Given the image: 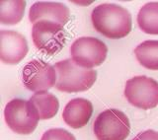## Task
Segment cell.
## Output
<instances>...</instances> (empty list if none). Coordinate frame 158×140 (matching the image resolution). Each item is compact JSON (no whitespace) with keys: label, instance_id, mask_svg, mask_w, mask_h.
<instances>
[{"label":"cell","instance_id":"obj_3","mask_svg":"<svg viewBox=\"0 0 158 140\" xmlns=\"http://www.w3.org/2000/svg\"><path fill=\"white\" fill-rule=\"evenodd\" d=\"M4 118L12 131L24 135L33 133L40 121L36 108L30 101L23 99H13L7 103Z\"/></svg>","mask_w":158,"mask_h":140},{"label":"cell","instance_id":"obj_12","mask_svg":"<svg viewBox=\"0 0 158 140\" xmlns=\"http://www.w3.org/2000/svg\"><path fill=\"white\" fill-rule=\"evenodd\" d=\"M39 113L40 119L52 118L59 109V102L53 94L48 91L35 93L29 99Z\"/></svg>","mask_w":158,"mask_h":140},{"label":"cell","instance_id":"obj_16","mask_svg":"<svg viewBox=\"0 0 158 140\" xmlns=\"http://www.w3.org/2000/svg\"><path fill=\"white\" fill-rule=\"evenodd\" d=\"M41 140H76L73 134L63 128H52L43 134Z\"/></svg>","mask_w":158,"mask_h":140},{"label":"cell","instance_id":"obj_15","mask_svg":"<svg viewBox=\"0 0 158 140\" xmlns=\"http://www.w3.org/2000/svg\"><path fill=\"white\" fill-rule=\"evenodd\" d=\"M26 1H0V23L2 25H16L24 17Z\"/></svg>","mask_w":158,"mask_h":140},{"label":"cell","instance_id":"obj_17","mask_svg":"<svg viewBox=\"0 0 158 140\" xmlns=\"http://www.w3.org/2000/svg\"><path fill=\"white\" fill-rule=\"evenodd\" d=\"M132 140H158V131L148 129L138 133Z\"/></svg>","mask_w":158,"mask_h":140},{"label":"cell","instance_id":"obj_14","mask_svg":"<svg viewBox=\"0 0 158 140\" xmlns=\"http://www.w3.org/2000/svg\"><path fill=\"white\" fill-rule=\"evenodd\" d=\"M135 54L140 65L149 70H158V41L149 39L135 48Z\"/></svg>","mask_w":158,"mask_h":140},{"label":"cell","instance_id":"obj_7","mask_svg":"<svg viewBox=\"0 0 158 140\" xmlns=\"http://www.w3.org/2000/svg\"><path fill=\"white\" fill-rule=\"evenodd\" d=\"M32 39L35 47L47 56L60 52L66 42L63 27L51 21H39L33 24Z\"/></svg>","mask_w":158,"mask_h":140},{"label":"cell","instance_id":"obj_5","mask_svg":"<svg viewBox=\"0 0 158 140\" xmlns=\"http://www.w3.org/2000/svg\"><path fill=\"white\" fill-rule=\"evenodd\" d=\"M73 62L79 67L92 69L106 60L108 47L105 43L93 37H81L73 42L70 47Z\"/></svg>","mask_w":158,"mask_h":140},{"label":"cell","instance_id":"obj_8","mask_svg":"<svg viewBox=\"0 0 158 140\" xmlns=\"http://www.w3.org/2000/svg\"><path fill=\"white\" fill-rule=\"evenodd\" d=\"M22 81L29 91L35 93L48 91L56 86L57 73L52 64L44 60L33 59L23 68Z\"/></svg>","mask_w":158,"mask_h":140},{"label":"cell","instance_id":"obj_10","mask_svg":"<svg viewBox=\"0 0 158 140\" xmlns=\"http://www.w3.org/2000/svg\"><path fill=\"white\" fill-rule=\"evenodd\" d=\"M70 18L69 8L59 2H35L29 11L30 22L35 24L39 21H51L64 27Z\"/></svg>","mask_w":158,"mask_h":140},{"label":"cell","instance_id":"obj_1","mask_svg":"<svg viewBox=\"0 0 158 140\" xmlns=\"http://www.w3.org/2000/svg\"><path fill=\"white\" fill-rule=\"evenodd\" d=\"M91 21L94 29L108 39H123L131 32V15L121 5L110 3L98 5L92 10Z\"/></svg>","mask_w":158,"mask_h":140},{"label":"cell","instance_id":"obj_6","mask_svg":"<svg viewBox=\"0 0 158 140\" xmlns=\"http://www.w3.org/2000/svg\"><path fill=\"white\" fill-rule=\"evenodd\" d=\"M125 97L135 108L154 109L158 106V82L144 75L132 77L126 83Z\"/></svg>","mask_w":158,"mask_h":140},{"label":"cell","instance_id":"obj_13","mask_svg":"<svg viewBox=\"0 0 158 140\" xmlns=\"http://www.w3.org/2000/svg\"><path fill=\"white\" fill-rule=\"evenodd\" d=\"M137 25L142 32L158 35V2L144 4L137 14Z\"/></svg>","mask_w":158,"mask_h":140},{"label":"cell","instance_id":"obj_9","mask_svg":"<svg viewBox=\"0 0 158 140\" xmlns=\"http://www.w3.org/2000/svg\"><path fill=\"white\" fill-rule=\"evenodd\" d=\"M1 51L0 57L5 64L15 65L21 62L26 57L29 51L28 42L23 35L15 31L0 32Z\"/></svg>","mask_w":158,"mask_h":140},{"label":"cell","instance_id":"obj_2","mask_svg":"<svg viewBox=\"0 0 158 140\" xmlns=\"http://www.w3.org/2000/svg\"><path fill=\"white\" fill-rule=\"evenodd\" d=\"M57 73L56 89L65 93L84 92L90 89L97 80V71L76 65L72 59H64L54 64Z\"/></svg>","mask_w":158,"mask_h":140},{"label":"cell","instance_id":"obj_11","mask_svg":"<svg viewBox=\"0 0 158 140\" xmlns=\"http://www.w3.org/2000/svg\"><path fill=\"white\" fill-rule=\"evenodd\" d=\"M93 113L92 103L84 98H75L64 107L62 118L68 126L78 129L85 126Z\"/></svg>","mask_w":158,"mask_h":140},{"label":"cell","instance_id":"obj_4","mask_svg":"<svg viewBox=\"0 0 158 140\" xmlns=\"http://www.w3.org/2000/svg\"><path fill=\"white\" fill-rule=\"evenodd\" d=\"M93 130L98 140H126L131 133V122L125 113L109 109L98 114Z\"/></svg>","mask_w":158,"mask_h":140}]
</instances>
